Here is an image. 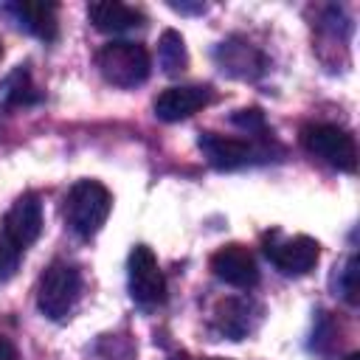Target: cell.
Here are the masks:
<instances>
[{
	"label": "cell",
	"mask_w": 360,
	"mask_h": 360,
	"mask_svg": "<svg viewBox=\"0 0 360 360\" xmlns=\"http://www.w3.org/2000/svg\"><path fill=\"white\" fill-rule=\"evenodd\" d=\"M112 208V194L104 183L98 180H79L70 186L68 197H65V225L79 236V239H90L96 236Z\"/></svg>",
	"instance_id": "obj_1"
},
{
	"label": "cell",
	"mask_w": 360,
	"mask_h": 360,
	"mask_svg": "<svg viewBox=\"0 0 360 360\" xmlns=\"http://www.w3.org/2000/svg\"><path fill=\"white\" fill-rule=\"evenodd\" d=\"M96 65H98V73L104 76V82H110L112 87H124V90L143 84L152 73V56H149L146 45L129 42V39L107 42L96 53Z\"/></svg>",
	"instance_id": "obj_2"
},
{
	"label": "cell",
	"mask_w": 360,
	"mask_h": 360,
	"mask_svg": "<svg viewBox=\"0 0 360 360\" xmlns=\"http://www.w3.org/2000/svg\"><path fill=\"white\" fill-rule=\"evenodd\" d=\"M82 295V273L68 262H53L45 267L37 284V307L51 321H65Z\"/></svg>",
	"instance_id": "obj_3"
},
{
	"label": "cell",
	"mask_w": 360,
	"mask_h": 360,
	"mask_svg": "<svg viewBox=\"0 0 360 360\" xmlns=\"http://www.w3.org/2000/svg\"><path fill=\"white\" fill-rule=\"evenodd\" d=\"M301 143L309 155L321 158L338 172L357 169V143L354 135L338 124H307L301 129Z\"/></svg>",
	"instance_id": "obj_4"
},
{
	"label": "cell",
	"mask_w": 360,
	"mask_h": 360,
	"mask_svg": "<svg viewBox=\"0 0 360 360\" xmlns=\"http://www.w3.org/2000/svg\"><path fill=\"white\" fill-rule=\"evenodd\" d=\"M264 256L270 259V264L276 270H281L284 276H307L318 259H321V245L312 236H281L278 231H270L262 242Z\"/></svg>",
	"instance_id": "obj_5"
},
{
	"label": "cell",
	"mask_w": 360,
	"mask_h": 360,
	"mask_svg": "<svg viewBox=\"0 0 360 360\" xmlns=\"http://www.w3.org/2000/svg\"><path fill=\"white\" fill-rule=\"evenodd\" d=\"M129 295L141 307H158L166 301V276L149 245H135L127 262Z\"/></svg>",
	"instance_id": "obj_6"
},
{
	"label": "cell",
	"mask_w": 360,
	"mask_h": 360,
	"mask_svg": "<svg viewBox=\"0 0 360 360\" xmlns=\"http://www.w3.org/2000/svg\"><path fill=\"white\" fill-rule=\"evenodd\" d=\"M200 149L205 152V158L214 169H225V172L248 166L253 158L267 155V146H262L256 141L228 138V135H219V132H202L200 135Z\"/></svg>",
	"instance_id": "obj_7"
},
{
	"label": "cell",
	"mask_w": 360,
	"mask_h": 360,
	"mask_svg": "<svg viewBox=\"0 0 360 360\" xmlns=\"http://www.w3.org/2000/svg\"><path fill=\"white\" fill-rule=\"evenodd\" d=\"M211 270L219 281L239 287V290H250L259 284V264H256L253 253L239 242H231V245H222L219 250H214Z\"/></svg>",
	"instance_id": "obj_8"
},
{
	"label": "cell",
	"mask_w": 360,
	"mask_h": 360,
	"mask_svg": "<svg viewBox=\"0 0 360 360\" xmlns=\"http://www.w3.org/2000/svg\"><path fill=\"white\" fill-rule=\"evenodd\" d=\"M214 98L211 87L205 84H174V87H166L163 93H158L155 98V115L160 121H183V118H191L197 110L208 107Z\"/></svg>",
	"instance_id": "obj_9"
},
{
	"label": "cell",
	"mask_w": 360,
	"mask_h": 360,
	"mask_svg": "<svg viewBox=\"0 0 360 360\" xmlns=\"http://www.w3.org/2000/svg\"><path fill=\"white\" fill-rule=\"evenodd\" d=\"M3 233L20 250L31 248L39 239V233H42V202H39V197L34 191H28V194L14 200V205L8 208L6 219H3Z\"/></svg>",
	"instance_id": "obj_10"
},
{
	"label": "cell",
	"mask_w": 360,
	"mask_h": 360,
	"mask_svg": "<svg viewBox=\"0 0 360 360\" xmlns=\"http://www.w3.org/2000/svg\"><path fill=\"white\" fill-rule=\"evenodd\" d=\"M8 14H14V20L34 37L53 42L59 37V8L56 3H37V0H20L6 6Z\"/></svg>",
	"instance_id": "obj_11"
},
{
	"label": "cell",
	"mask_w": 360,
	"mask_h": 360,
	"mask_svg": "<svg viewBox=\"0 0 360 360\" xmlns=\"http://www.w3.org/2000/svg\"><path fill=\"white\" fill-rule=\"evenodd\" d=\"M87 17L93 22L96 31L101 34H121L129 28H138L146 22L143 11H138L135 6L118 3V0H96L87 6Z\"/></svg>",
	"instance_id": "obj_12"
},
{
	"label": "cell",
	"mask_w": 360,
	"mask_h": 360,
	"mask_svg": "<svg viewBox=\"0 0 360 360\" xmlns=\"http://www.w3.org/2000/svg\"><path fill=\"white\" fill-rule=\"evenodd\" d=\"M217 59L222 65V70H228L231 76L239 79H253L264 70V56L245 39H228L217 48Z\"/></svg>",
	"instance_id": "obj_13"
},
{
	"label": "cell",
	"mask_w": 360,
	"mask_h": 360,
	"mask_svg": "<svg viewBox=\"0 0 360 360\" xmlns=\"http://www.w3.org/2000/svg\"><path fill=\"white\" fill-rule=\"evenodd\" d=\"M253 301L248 298H225L217 304L214 309V326L219 335L231 338V340H242L250 329H253Z\"/></svg>",
	"instance_id": "obj_14"
},
{
	"label": "cell",
	"mask_w": 360,
	"mask_h": 360,
	"mask_svg": "<svg viewBox=\"0 0 360 360\" xmlns=\"http://www.w3.org/2000/svg\"><path fill=\"white\" fill-rule=\"evenodd\" d=\"M39 101V93L34 87V79H31V70L25 65H17L0 84V104L3 107H28V104H37Z\"/></svg>",
	"instance_id": "obj_15"
},
{
	"label": "cell",
	"mask_w": 360,
	"mask_h": 360,
	"mask_svg": "<svg viewBox=\"0 0 360 360\" xmlns=\"http://www.w3.org/2000/svg\"><path fill=\"white\" fill-rule=\"evenodd\" d=\"M158 59H160V68H163L166 73H180V70H186V65H188L186 42H183V37H180L174 28H166V31L160 34Z\"/></svg>",
	"instance_id": "obj_16"
},
{
	"label": "cell",
	"mask_w": 360,
	"mask_h": 360,
	"mask_svg": "<svg viewBox=\"0 0 360 360\" xmlns=\"http://www.w3.org/2000/svg\"><path fill=\"white\" fill-rule=\"evenodd\" d=\"M20 256H22V250L6 233H0V281H8L17 273Z\"/></svg>",
	"instance_id": "obj_17"
},
{
	"label": "cell",
	"mask_w": 360,
	"mask_h": 360,
	"mask_svg": "<svg viewBox=\"0 0 360 360\" xmlns=\"http://www.w3.org/2000/svg\"><path fill=\"white\" fill-rule=\"evenodd\" d=\"M233 124H236L239 129H245L248 135H253V132H264V115H262V110H256V107H250V110H239V112L233 115Z\"/></svg>",
	"instance_id": "obj_18"
},
{
	"label": "cell",
	"mask_w": 360,
	"mask_h": 360,
	"mask_svg": "<svg viewBox=\"0 0 360 360\" xmlns=\"http://www.w3.org/2000/svg\"><path fill=\"white\" fill-rule=\"evenodd\" d=\"M357 256H352L349 259V264H346V276H343V295H346V301L349 304H354L357 301Z\"/></svg>",
	"instance_id": "obj_19"
},
{
	"label": "cell",
	"mask_w": 360,
	"mask_h": 360,
	"mask_svg": "<svg viewBox=\"0 0 360 360\" xmlns=\"http://www.w3.org/2000/svg\"><path fill=\"white\" fill-rule=\"evenodd\" d=\"M0 360H20L17 346H14L8 338H3V335H0Z\"/></svg>",
	"instance_id": "obj_20"
},
{
	"label": "cell",
	"mask_w": 360,
	"mask_h": 360,
	"mask_svg": "<svg viewBox=\"0 0 360 360\" xmlns=\"http://www.w3.org/2000/svg\"><path fill=\"white\" fill-rule=\"evenodd\" d=\"M346 360H360V354H357V352H352V354H349Z\"/></svg>",
	"instance_id": "obj_21"
},
{
	"label": "cell",
	"mask_w": 360,
	"mask_h": 360,
	"mask_svg": "<svg viewBox=\"0 0 360 360\" xmlns=\"http://www.w3.org/2000/svg\"><path fill=\"white\" fill-rule=\"evenodd\" d=\"M202 360H222V357H202Z\"/></svg>",
	"instance_id": "obj_22"
},
{
	"label": "cell",
	"mask_w": 360,
	"mask_h": 360,
	"mask_svg": "<svg viewBox=\"0 0 360 360\" xmlns=\"http://www.w3.org/2000/svg\"><path fill=\"white\" fill-rule=\"evenodd\" d=\"M0 59H3V42H0Z\"/></svg>",
	"instance_id": "obj_23"
}]
</instances>
